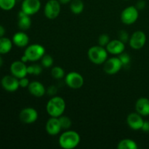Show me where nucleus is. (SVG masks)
Wrapping results in <instances>:
<instances>
[{"label":"nucleus","instance_id":"1","mask_svg":"<svg viewBox=\"0 0 149 149\" xmlns=\"http://www.w3.org/2000/svg\"><path fill=\"white\" fill-rule=\"evenodd\" d=\"M46 110L51 117H60L65 110V100L60 96L51 97L47 103Z\"/></svg>","mask_w":149,"mask_h":149},{"label":"nucleus","instance_id":"2","mask_svg":"<svg viewBox=\"0 0 149 149\" xmlns=\"http://www.w3.org/2000/svg\"><path fill=\"white\" fill-rule=\"evenodd\" d=\"M80 141L81 138L78 132L74 130H67L61 134L58 143L62 148L73 149L78 146Z\"/></svg>","mask_w":149,"mask_h":149},{"label":"nucleus","instance_id":"3","mask_svg":"<svg viewBox=\"0 0 149 149\" xmlns=\"http://www.w3.org/2000/svg\"><path fill=\"white\" fill-rule=\"evenodd\" d=\"M108 54L109 52L106 48L100 45L91 47L87 52L89 60L96 65L104 63L108 59Z\"/></svg>","mask_w":149,"mask_h":149},{"label":"nucleus","instance_id":"4","mask_svg":"<svg viewBox=\"0 0 149 149\" xmlns=\"http://www.w3.org/2000/svg\"><path fill=\"white\" fill-rule=\"evenodd\" d=\"M45 54V49L42 45L39 44H33L26 47L24 55L27 57L29 61L35 62L43 57Z\"/></svg>","mask_w":149,"mask_h":149},{"label":"nucleus","instance_id":"5","mask_svg":"<svg viewBox=\"0 0 149 149\" xmlns=\"http://www.w3.org/2000/svg\"><path fill=\"white\" fill-rule=\"evenodd\" d=\"M139 17V10L135 6H129L123 10L121 13V20L125 25L135 23Z\"/></svg>","mask_w":149,"mask_h":149},{"label":"nucleus","instance_id":"6","mask_svg":"<svg viewBox=\"0 0 149 149\" xmlns=\"http://www.w3.org/2000/svg\"><path fill=\"white\" fill-rule=\"evenodd\" d=\"M122 68L123 65L119 57H112L109 58L103 63V71L109 75H114L117 74Z\"/></svg>","mask_w":149,"mask_h":149},{"label":"nucleus","instance_id":"7","mask_svg":"<svg viewBox=\"0 0 149 149\" xmlns=\"http://www.w3.org/2000/svg\"><path fill=\"white\" fill-rule=\"evenodd\" d=\"M61 13V3L58 0H49L46 3L44 9V13L46 17L53 20L58 17Z\"/></svg>","mask_w":149,"mask_h":149},{"label":"nucleus","instance_id":"8","mask_svg":"<svg viewBox=\"0 0 149 149\" xmlns=\"http://www.w3.org/2000/svg\"><path fill=\"white\" fill-rule=\"evenodd\" d=\"M65 84L71 89H79L84 84V78L78 72L71 71L66 74L65 77Z\"/></svg>","mask_w":149,"mask_h":149},{"label":"nucleus","instance_id":"9","mask_svg":"<svg viewBox=\"0 0 149 149\" xmlns=\"http://www.w3.org/2000/svg\"><path fill=\"white\" fill-rule=\"evenodd\" d=\"M146 42V35L142 31H136L130 37V46L134 49H141Z\"/></svg>","mask_w":149,"mask_h":149},{"label":"nucleus","instance_id":"10","mask_svg":"<svg viewBox=\"0 0 149 149\" xmlns=\"http://www.w3.org/2000/svg\"><path fill=\"white\" fill-rule=\"evenodd\" d=\"M19 118L20 120L25 124L34 123L38 119V112L33 108H25L20 112Z\"/></svg>","mask_w":149,"mask_h":149},{"label":"nucleus","instance_id":"11","mask_svg":"<svg viewBox=\"0 0 149 149\" xmlns=\"http://www.w3.org/2000/svg\"><path fill=\"white\" fill-rule=\"evenodd\" d=\"M40 8V0H23L21 4V10L29 15L37 13Z\"/></svg>","mask_w":149,"mask_h":149},{"label":"nucleus","instance_id":"12","mask_svg":"<svg viewBox=\"0 0 149 149\" xmlns=\"http://www.w3.org/2000/svg\"><path fill=\"white\" fill-rule=\"evenodd\" d=\"M27 68L28 66L23 61H16L10 65V72L16 78L21 79L26 77L28 74Z\"/></svg>","mask_w":149,"mask_h":149},{"label":"nucleus","instance_id":"13","mask_svg":"<svg viewBox=\"0 0 149 149\" xmlns=\"http://www.w3.org/2000/svg\"><path fill=\"white\" fill-rule=\"evenodd\" d=\"M3 88L7 92H15L20 87L19 85V79L16 78L13 75H7L2 78L1 81Z\"/></svg>","mask_w":149,"mask_h":149},{"label":"nucleus","instance_id":"14","mask_svg":"<svg viewBox=\"0 0 149 149\" xmlns=\"http://www.w3.org/2000/svg\"><path fill=\"white\" fill-rule=\"evenodd\" d=\"M127 122L130 127L134 130H139L142 128L144 120L142 116L138 113H130L127 117Z\"/></svg>","mask_w":149,"mask_h":149},{"label":"nucleus","instance_id":"15","mask_svg":"<svg viewBox=\"0 0 149 149\" xmlns=\"http://www.w3.org/2000/svg\"><path fill=\"white\" fill-rule=\"evenodd\" d=\"M108 52L111 55H119L125 52V44L122 41L118 39H113L111 40L107 46L106 47Z\"/></svg>","mask_w":149,"mask_h":149},{"label":"nucleus","instance_id":"16","mask_svg":"<svg viewBox=\"0 0 149 149\" xmlns=\"http://www.w3.org/2000/svg\"><path fill=\"white\" fill-rule=\"evenodd\" d=\"M46 131L49 135H57L62 130L59 118L50 117L46 123Z\"/></svg>","mask_w":149,"mask_h":149},{"label":"nucleus","instance_id":"17","mask_svg":"<svg viewBox=\"0 0 149 149\" xmlns=\"http://www.w3.org/2000/svg\"><path fill=\"white\" fill-rule=\"evenodd\" d=\"M28 90L31 95L36 97H42L46 93V89L42 83L39 81H31L28 87Z\"/></svg>","mask_w":149,"mask_h":149},{"label":"nucleus","instance_id":"18","mask_svg":"<svg viewBox=\"0 0 149 149\" xmlns=\"http://www.w3.org/2000/svg\"><path fill=\"white\" fill-rule=\"evenodd\" d=\"M135 110L142 116L149 115V99L146 97H141L135 103Z\"/></svg>","mask_w":149,"mask_h":149},{"label":"nucleus","instance_id":"19","mask_svg":"<svg viewBox=\"0 0 149 149\" xmlns=\"http://www.w3.org/2000/svg\"><path fill=\"white\" fill-rule=\"evenodd\" d=\"M13 43L18 47H25L29 43V36L23 31H19L13 36Z\"/></svg>","mask_w":149,"mask_h":149},{"label":"nucleus","instance_id":"20","mask_svg":"<svg viewBox=\"0 0 149 149\" xmlns=\"http://www.w3.org/2000/svg\"><path fill=\"white\" fill-rule=\"evenodd\" d=\"M17 26L22 31H26L30 29L31 26V20L30 15L26 14L23 11L20 10L18 13V22Z\"/></svg>","mask_w":149,"mask_h":149},{"label":"nucleus","instance_id":"21","mask_svg":"<svg viewBox=\"0 0 149 149\" xmlns=\"http://www.w3.org/2000/svg\"><path fill=\"white\" fill-rule=\"evenodd\" d=\"M13 41L9 38L1 37L0 38V55H4L10 52L13 48Z\"/></svg>","mask_w":149,"mask_h":149},{"label":"nucleus","instance_id":"22","mask_svg":"<svg viewBox=\"0 0 149 149\" xmlns=\"http://www.w3.org/2000/svg\"><path fill=\"white\" fill-rule=\"evenodd\" d=\"M84 3L81 0H72L70 2L71 11L75 15H79L82 13L84 10Z\"/></svg>","mask_w":149,"mask_h":149},{"label":"nucleus","instance_id":"23","mask_svg":"<svg viewBox=\"0 0 149 149\" xmlns=\"http://www.w3.org/2000/svg\"><path fill=\"white\" fill-rule=\"evenodd\" d=\"M118 149H137L138 145L136 142L131 139H123L119 142L117 145Z\"/></svg>","mask_w":149,"mask_h":149},{"label":"nucleus","instance_id":"24","mask_svg":"<svg viewBox=\"0 0 149 149\" xmlns=\"http://www.w3.org/2000/svg\"><path fill=\"white\" fill-rule=\"evenodd\" d=\"M17 0H0V8L5 11H9L14 8Z\"/></svg>","mask_w":149,"mask_h":149},{"label":"nucleus","instance_id":"25","mask_svg":"<svg viewBox=\"0 0 149 149\" xmlns=\"http://www.w3.org/2000/svg\"><path fill=\"white\" fill-rule=\"evenodd\" d=\"M51 75L55 79H61L65 77V71L60 66H55L51 70Z\"/></svg>","mask_w":149,"mask_h":149},{"label":"nucleus","instance_id":"26","mask_svg":"<svg viewBox=\"0 0 149 149\" xmlns=\"http://www.w3.org/2000/svg\"><path fill=\"white\" fill-rule=\"evenodd\" d=\"M28 74L34 76H39L42 72V67L38 64H33L28 66Z\"/></svg>","mask_w":149,"mask_h":149},{"label":"nucleus","instance_id":"27","mask_svg":"<svg viewBox=\"0 0 149 149\" xmlns=\"http://www.w3.org/2000/svg\"><path fill=\"white\" fill-rule=\"evenodd\" d=\"M41 63L44 68H50L53 65V58L49 54H45L41 58Z\"/></svg>","mask_w":149,"mask_h":149},{"label":"nucleus","instance_id":"28","mask_svg":"<svg viewBox=\"0 0 149 149\" xmlns=\"http://www.w3.org/2000/svg\"><path fill=\"white\" fill-rule=\"evenodd\" d=\"M59 118L60 123H61L62 130H68L71 126V120L68 116H61Z\"/></svg>","mask_w":149,"mask_h":149},{"label":"nucleus","instance_id":"29","mask_svg":"<svg viewBox=\"0 0 149 149\" xmlns=\"http://www.w3.org/2000/svg\"><path fill=\"white\" fill-rule=\"evenodd\" d=\"M119 58L121 61V62H122L123 67L129 66L131 61V58L129 54L125 53V52H122V54L119 55Z\"/></svg>","mask_w":149,"mask_h":149},{"label":"nucleus","instance_id":"30","mask_svg":"<svg viewBox=\"0 0 149 149\" xmlns=\"http://www.w3.org/2000/svg\"><path fill=\"white\" fill-rule=\"evenodd\" d=\"M110 41L111 39L109 35L106 34V33H103V34H101L99 36L97 42H98V45L106 47Z\"/></svg>","mask_w":149,"mask_h":149},{"label":"nucleus","instance_id":"31","mask_svg":"<svg viewBox=\"0 0 149 149\" xmlns=\"http://www.w3.org/2000/svg\"><path fill=\"white\" fill-rule=\"evenodd\" d=\"M118 38H119V40H121L125 44L127 43V42H129L130 40V36L129 34H128V32L125 30H122L119 32Z\"/></svg>","mask_w":149,"mask_h":149},{"label":"nucleus","instance_id":"32","mask_svg":"<svg viewBox=\"0 0 149 149\" xmlns=\"http://www.w3.org/2000/svg\"><path fill=\"white\" fill-rule=\"evenodd\" d=\"M29 80L26 77H23V78L19 79V85L20 87H23V88H26V87H29Z\"/></svg>","mask_w":149,"mask_h":149},{"label":"nucleus","instance_id":"33","mask_svg":"<svg viewBox=\"0 0 149 149\" xmlns=\"http://www.w3.org/2000/svg\"><path fill=\"white\" fill-rule=\"evenodd\" d=\"M146 5V2L144 0H139V1H137L135 7L138 10H142L145 8Z\"/></svg>","mask_w":149,"mask_h":149},{"label":"nucleus","instance_id":"34","mask_svg":"<svg viewBox=\"0 0 149 149\" xmlns=\"http://www.w3.org/2000/svg\"><path fill=\"white\" fill-rule=\"evenodd\" d=\"M141 130L145 132H149V122H148V121H144Z\"/></svg>","mask_w":149,"mask_h":149},{"label":"nucleus","instance_id":"35","mask_svg":"<svg viewBox=\"0 0 149 149\" xmlns=\"http://www.w3.org/2000/svg\"><path fill=\"white\" fill-rule=\"evenodd\" d=\"M47 92L48 94L50 95H55V93H56V88H55V87H54V86H50V87L47 89Z\"/></svg>","mask_w":149,"mask_h":149},{"label":"nucleus","instance_id":"36","mask_svg":"<svg viewBox=\"0 0 149 149\" xmlns=\"http://www.w3.org/2000/svg\"><path fill=\"white\" fill-rule=\"evenodd\" d=\"M4 33H5V29L1 25H0V38L3 37Z\"/></svg>","mask_w":149,"mask_h":149},{"label":"nucleus","instance_id":"37","mask_svg":"<svg viewBox=\"0 0 149 149\" xmlns=\"http://www.w3.org/2000/svg\"><path fill=\"white\" fill-rule=\"evenodd\" d=\"M58 1L61 4H67L71 2L72 0H58Z\"/></svg>","mask_w":149,"mask_h":149},{"label":"nucleus","instance_id":"38","mask_svg":"<svg viewBox=\"0 0 149 149\" xmlns=\"http://www.w3.org/2000/svg\"><path fill=\"white\" fill-rule=\"evenodd\" d=\"M20 61H23V62L25 63H27L28 61H29V59L27 58V57H26L25 55H23V56L21 57V59H20Z\"/></svg>","mask_w":149,"mask_h":149},{"label":"nucleus","instance_id":"39","mask_svg":"<svg viewBox=\"0 0 149 149\" xmlns=\"http://www.w3.org/2000/svg\"><path fill=\"white\" fill-rule=\"evenodd\" d=\"M3 63H4V61H3V58L0 55V68L3 65Z\"/></svg>","mask_w":149,"mask_h":149},{"label":"nucleus","instance_id":"40","mask_svg":"<svg viewBox=\"0 0 149 149\" xmlns=\"http://www.w3.org/2000/svg\"><path fill=\"white\" fill-rule=\"evenodd\" d=\"M125 1H128V0H125Z\"/></svg>","mask_w":149,"mask_h":149}]
</instances>
